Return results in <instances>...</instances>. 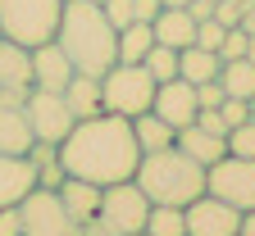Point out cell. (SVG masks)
I'll return each mask as SVG.
<instances>
[{"mask_svg":"<svg viewBox=\"0 0 255 236\" xmlns=\"http://www.w3.org/2000/svg\"><path fill=\"white\" fill-rule=\"evenodd\" d=\"M242 32H246V37H255V0H251V5H246V14H242V23H237Z\"/></svg>","mask_w":255,"mask_h":236,"instance_id":"37","label":"cell"},{"mask_svg":"<svg viewBox=\"0 0 255 236\" xmlns=\"http://www.w3.org/2000/svg\"><path fill=\"white\" fill-rule=\"evenodd\" d=\"M196 86L191 82H182V78H169V82H159L155 86V100H150V114H159L173 132L178 127H191L196 123Z\"/></svg>","mask_w":255,"mask_h":236,"instance_id":"11","label":"cell"},{"mask_svg":"<svg viewBox=\"0 0 255 236\" xmlns=\"http://www.w3.org/2000/svg\"><path fill=\"white\" fill-rule=\"evenodd\" d=\"M82 236H110V232L96 223V218H87V223H82Z\"/></svg>","mask_w":255,"mask_h":236,"instance_id":"39","label":"cell"},{"mask_svg":"<svg viewBox=\"0 0 255 236\" xmlns=\"http://www.w3.org/2000/svg\"><path fill=\"white\" fill-rule=\"evenodd\" d=\"M246 32L242 27H228V32H223V41H219V59L223 64H228V59H246Z\"/></svg>","mask_w":255,"mask_h":236,"instance_id":"29","label":"cell"},{"mask_svg":"<svg viewBox=\"0 0 255 236\" xmlns=\"http://www.w3.org/2000/svg\"><path fill=\"white\" fill-rule=\"evenodd\" d=\"M141 232H146V236H187V218H182L178 205H150Z\"/></svg>","mask_w":255,"mask_h":236,"instance_id":"25","label":"cell"},{"mask_svg":"<svg viewBox=\"0 0 255 236\" xmlns=\"http://www.w3.org/2000/svg\"><path fill=\"white\" fill-rule=\"evenodd\" d=\"M223 32H228V27H223L219 18H201V23H196V41H191V46H201V50H214V55H219Z\"/></svg>","mask_w":255,"mask_h":236,"instance_id":"28","label":"cell"},{"mask_svg":"<svg viewBox=\"0 0 255 236\" xmlns=\"http://www.w3.org/2000/svg\"><path fill=\"white\" fill-rule=\"evenodd\" d=\"M182 218H187V236H237V227H242V209L223 205L210 191L191 200L182 209Z\"/></svg>","mask_w":255,"mask_h":236,"instance_id":"10","label":"cell"},{"mask_svg":"<svg viewBox=\"0 0 255 236\" xmlns=\"http://www.w3.org/2000/svg\"><path fill=\"white\" fill-rule=\"evenodd\" d=\"M32 127L23 105H0V155H27L32 150Z\"/></svg>","mask_w":255,"mask_h":236,"instance_id":"19","label":"cell"},{"mask_svg":"<svg viewBox=\"0 0 255 236\" xmlns=\"http://www.w3.org/2000/svg\"><path fill=\"white\" fill-rule=\"evenodd\" d=\"M132 236H146V232H132Z\"/></svg>","mask_w":255,"mask_h":236,"instance_id":"43","label":"cell"},{"mask_svg":"<svg viewBox=\"0 0 255 236\" xmlns=\"http://www.w3.org/2000/svg\"><path fill=\"white\" fill-rule=\"evenodd\" d=\"M219 86H223V95L251 100V95H255V64H251V59H228V64L219 69Z\"/></svg>","mask_w":255,"mask_h":236,"instance_id":"24","label":"cell"},{"mask_svg":"<svg viewBox=\"0 0 255 236\" xmlns=\"http://www.w3.org/2000/svg\"><path fill=\"white\" fill-rule=\"evenodd\" d=\"M96 5H101V0H96Z\"/></svg>","mask_w":255,"mask_h":236,"instance_id":"44","label":"cell"},{"mask_svg":"<svg viewBox=\"0 0 255 236\" xmlns=\"http://www.w3.org/2000/svg\"><path fill=\"white\" fill-rule=\"evenodd\" d=\"M196 127L214 132V137H228V123H223V114H219V109H196Z\"/></svg>","mask_w":255,"mask_h":236,"instance_id":"34","label":"cell"},{"mask_svg":"<svg viewBox=\"0 0 255 236\" xmlns=\"http://www.w3.org/2000/svg\"><path fill=\"white\" fill-rule=\"evenodd\" d=\"M246 5H251V0H219V5H214V18H219L223 27H237L242 14H246Z\"/></svg>","mask_w":255,"mask_h":236,"instance_id":"32","label":"cell"},{"mask_svg":"<svg viewBox=\"0 0 255 236\" xmlns=\"http://www.w3.org/2000/svg\"><path fill=\"white\" fill-rule=\"evenodd\" d=\"M141 69H146L155 82H169V78H178V50L155 41V46L146 50V59H141Z\"/></svg>","mask_w":255,"mask_h":236,"instance_id":"26","label":"cell"},{"mask_svg":"<svg viewBox=\"0 0 255 236\" xmlns=\"http://www.w3.org/2000/svg\"><path fill=\"white\" fill-rule=\"evenodd\" d=\"M146 214H150V200L146 191L128 177V182H114V186H101V209H96V223H101L110 236H132L146 227Z\"/></svg>","mask_w":255,"mask_h":236,"instance_id":"6","label":"cell"},{"mask_svg":"<svg viewBox=\"0 0 255 236\" xmlns=\"http://www.w3.org/2000/svg\"><path fill=\"white\" fill-rule=\"evenodd\" d=\"M32 91V64L27 50L9 37H0V105H23Z\"/></svg>","mask_w":255,"mask_h":236,"instance_id":"12","label":"cell"},{"mask_svg":"<svg viewBox=\"0 0 255 236\" xmlns=\"http://www.w3.org/2000/svg\"><path fill=\"white\" fill-rule=\"evenodd\" d=\"M55 41H59V50L69 55V64L78 73L101 78L105 69L119 64V32L110 27L105 9L96 5V0H64Z\"/></svg>","mask_w":255,"mask_h":236,"instance_id":"2","label":"cell"},{"mask_svg":"<svg viewBox=\"0 0 255 236\" xmlns=\"http://www.w3.org/2000/svg\"><path fill=\"white\" fill-rule=\"evenodd\" d=\"M155 41L159 46H173V50H182V46H191L196 41V18H191V9L187 5H164L155 14Z\"/></svg>","mask_w":255,"mask_h":236,"instance_id":"15","label":"cell"},{"mask_svg":"<svg viewBox=\"0 0 255 236\" xmlns=\"http://www.w3.org/2000/svg\"><path fill=\"white\" fill-rule=\"evenodd\" d=\"M132 182L146 191L150 205H178V209H187L196 195H205V168L191 155H182L178 146H164V150H150V155L137 159Z\"/></svg>","mask_w":255,"mask_h":236,"instance_id":"3","label":"cell"},{"mask_svg":"<svg viewBox=\"0 0 255 236\" xmlns=\"http://www.w3.org/2000/svg\"><path fill=\"white\" fill-rule=\"evenodd\" d=\"M237 236H255V209H251V214H242V227H237Z\"/></svg>","mask_w":255,"mask_h":236,"instance_id":"38","label":"cell"},{"mask_svg":"<svg viewBox=\"0 0 255 236\" xmlns=\"http://www.w3.org/2000/svg\"><path fill=\"white\" fill-rule=\"evenodd\" d=\"M32 186H37V168L27 163V155H0V209L23 205Z\"/></svg>","mask_w":255,"mask_h":236,"instance_id":"14","label":"cell"},{"mask_svg":"<svg viewBox=\"0 0 255 236\" xmlns=\"http://www.w3.org/2000/svg\"><path fill=\"white\" fill-rule=\"evenodd\" d=\"M159 5H187V0H159Z\"/></svg>","mask_w":255,"mask_h":236,"instance_id":"42","label":"cell"},{"mask_svg":"<svg viewBox=\"0 0 255 236\" xmlns=\"http://www.w3.org/2000/svg\"><path fill=\"white\" fill-rule=\"evenodd\" d=\"M64 0H0V37L18 41L23 50L55 41Z\"/></svg>","mask_w":255,"mask_h":236,"instance_id":"4","label":"cell"},{"mask_svg":"<svg viewBox=\"0 0 255 236\" xmlns=\"http://www.w3.org/2000/svg\"><path fill=\"white\" fill-rule=\"evenodd\" d=\"M219 114H223V123H228V132H233V127H242V123H251V109H246V100H237V95H223Z\"/></svg>","mask_w":255,"mask_h":236,"instance_id":"30","label":"cell"},{"mask_svg":"<svg viewBox=\"0 0 255 236\" xmlns=\"http://www.w3.org/2000/svg\"><path fill=\"white\" fill-rule=\"evenodd\" d=\"M27 64H32V86H37V91H55V95L69 86V78L78 73L73 64H69V55L59 50V41L32 46V50H27Z\"/></svg>","mask_w":255,"mask_h":236,"instance_id":"13","label":"cell"},{"mask_svg":"<svg viewBox=\"0 0 255 236\" xmlns=\"http://www.w3.org/2000/svg\"><path fill=\"white\" fill-rule=\"evenodd\" d=\"M246 59H251V64H255V37H251V41H246Z\"/></svg>","mask_w":255,"mask_h":236,"instance_id":"40","label":"cell"},{"mask_svg":"<svg viewBox=\"0 0 255 236\" xmlns=\"http://www.w3.org/2000/svg\"><path fill=\"white\" fill-rule=\"evenodd\" d=\"M228 155L237 159H255V123H242L228 132Z\"/></svg>","mask_w":255,"mask_h":236,"instance_id":"27","label":"cell"},{"mask_svg":"<svg viewBox=\"0 0 255 236\" xmlns=\"http://www.w3.org/2000/svg\"><path fill=\"white\" fill-rule=\"evenodd\" d=\"M173 146L182 150V155H191L201 168H210V163H219L223 155H228V137H214V132H205V127H178V137H173Z\"/></svg>","mask_w":255,"mask_h":236,"instance_id":"16","label":"cell"},{"mask_svg":"<svg viewBox=\"0 0 255 236\" xmlns=\"http://www.w3.org/2000/svg\"><path fill=\"white\" fill-rule=\"evenodd\" d=\"M246 109H251V123H255V95H251V100H246Z\"/></svg>","mask_w":255,"mask_h":236,"instance_id":"41","label":"cell"},{"mask_svg":"<svg viewBox=\"0 0 255 236\" xmlns=\"http://www.w3.org/2000/svg\"><path fill=\"white\" fill-rule=\"evenodd\" d=\"M59 95H64V105H69L73 123L78 118H91V114H105L101 109V78H91V73H73L69 86H64Z\"/></svg>","mask_w":255,"mask_h":236,"instance_id":"18","label":"cell"},{"mask_svg":"<svg viewBox=\"0 0 255 236\" xmlns=\"http://www.w3.org/2000/svg\"><path fill=\"white\" fill-rule=\"evenodd\" d=\"M159 9H164L159 0H132V23H155Z\"/></svg>","mask_w":255,"mask_h":236,"instance_id":"35","label":"cell"},{"mask_svg":"<svg viewBox=\"0 0 255 236\" xmlns=\"http://www.w3.org/2000/svg\"><path fill=\"white\" fill-rule=\"evenodd\" d=\"M155 78L141 69V64H114V69L101 73V109L119 114V118H137L150 109L155 100Z\"/></svg>","mask_w":255,"mask_h":236,"instance_id":"5","label":"cell"},{"mask_svg":"<svg viewBox=\"0 0 255 236\" xmlns=\"http://www.w3.org/2000/svg\"><path fill=\"white\" fill-rule=\"evenodd\" d=\"M205 191L219 195L223 205H233V209L251 214V209H255V159L223 155L219 163L205 168Z\"/></svg>","mask_w":255,"mask_h":236,"instance_id":"7","label":"cell"},{"mask_svg":"<svg viewBox=\"0 0 255 236\" xmlns=\"http://www.w3.org/2000/svg\"><path fill=\"white\" fill-rule=\"evenodd\" d=\"M132 137H137V150L141 155H150V150H164V146H173V137H178V132L164 123V118H159V114H137L132 118Z\"/></svg>","mask_w":255,"mask_h":236,"instance_id":"21","label":"cell"},{"mask_svg":"<svg viewBox=\"0 0 255 236\" xmlns=\"http://www.w3.org/2000/svg\"><path fill=\"white\" fill-rule=\"evenodd\" d=\"M137 137H132V118L119 114H91L69 127V137L59 141V163L64 177H82L96 186H114L137 173Z\"/></svg>","mask_w":255,"mask_h":236,"instance_id":"1","label":"cell"},{"mask_svg":"<svg viewBox=\"0 0 255 236\" xmlns=\"http://www.w3.org/2000/svg\"><path fill=\"white\" fill-rule=\"evenodd\" d=\"M27 163L37 168V186H59L64 182V163H59V146H50V141H32V150H27Z\"/></svg>","mask_w":255,"mask_h":236,"instance_id":"22","label":"cell"},{"mask_svg":"<svg viewBox=\"0 0 255 236\" xmlns=\"http://www.w3.org/2000/svg\"><path fill=\"white\" fill-rule=\"evenodd\" d=\"M23 114H27L32 137L50 141V146H59L64 137H69V127H73L69 105H64V95H55V91H37V86H32L27 100H23Z\"/></svg>","mask_w":255,"mask_h":236,"instance_id":"9","label":"cell"},{"mask_svg":"<svg viewBox=\"0 0 255 236\" xmlns=\"http://www.w3.org/2000/svg\"><path fill=\"white\" fill-rule=\"evenodd\" d=\"M55 195H59V205L69 209V218H78V223L96 218V209H101V186H96V182H82V177H64L55 186Z\"/></svg>","mask_w":255,"mask_h":236,"instance_id":"17","label":"cell"},{"mask_svg":"<svg viewBox=\"0 0 255 236\" xmlns=\"http://www.w3.org/2000/svg\"><path fill=\"white\" fill-rule=\"evenodd\" d=\"M150 46H155V27L150 23H128V27H119V64H141Z\"/></svg>","mask_w":255,"mask_h":236,"instance_id":"23","label":"cell"},{"mask_svg":"<svg viewBox=\"0 0 255 236\" xmlns=\"http://www.w3.org/2000/svg\"><path fill=\"white\" fill-rule=\"evenodd\" d=\"M101 9H105V18H110L114 32L132 23V0H101Z\"/></svg>","mask_w":255,"mask_h":236,"instance_id":"31","label":"cell"},{"mask_svg":"<svg viewBox=\"0 0 255 236\" xmlns=\"http://www.w3.org/2000/svg\"><path fill=\"white\" fill-rule=\"evenodd\" d=\"M0 236H23V218H18V205H14V209H0Z\"/></svg>","mask_w":255,"mask_h":236,"instance_id":"36","label":"cell"},{"mask_svg":"<svg viewBox=\"0 0 255 236\" xmlns=\"http://www.w3.org/2000/svg\"><path fill=\"white\" fill-rule=\"evenodd\" d=\"M196 105H201V109H219V105H223V86H219V78L196 86Z\"/></svg>","mask_w":255,"mask_h":236,"instance_id":"33","label":"cell"},{"mask_svg":"<svg viewBox=\"0 0 255 236\" xmlns=\"http://www.w3.org/2000/svg\"><path fill=\"white\" fill-rule=\"evenodd\" d=\"M223 69V59L214 50H201V46H182L178 50V78L191 82V86H201V82H214Z\"/></svg>","mask_w":255,"mask_h":236,"instance_id":"20","label":"cell"},{"mask_svg":"<svg viewBox=\"0 0 255 236\" xmlns=\"http://www.w3.org/2000/svg\"><path fill=\"white\" fill-rule=\"evenodd\" d=\"M23 236H82V223L69 218V209L59 205V195L50 186H32L27 200L18 205Z\"/></svg>","mask_w":255,"mask_h":236,"instance_id":"8","label":"cell"}]
</instances>
